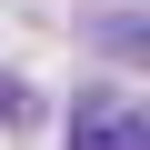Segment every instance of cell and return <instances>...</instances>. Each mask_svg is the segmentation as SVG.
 <instances>
[{"label":"cell","instance_id":"obj_1","mask_svg":"<svg viewBox=\"0 0 150 150\" xmlns=\"http://www.w3.org/2000/svg\"><path fill=\"white\" fill-rule=\"evenodd\" d=\"M70 150H150V110L130 90H90L70 110Z\"/></svg>","mask_w":150,"mask_h":150}]
</instances>
